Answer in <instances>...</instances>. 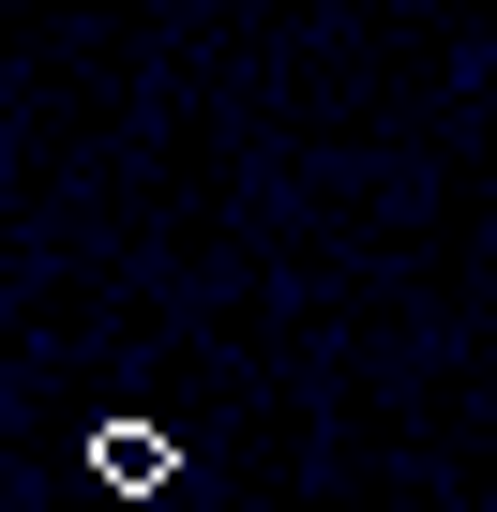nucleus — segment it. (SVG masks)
<instances>
[{
  "mask_svg": "<svg viewBox=\"0 0 497 512\" xmlns=\"http://www.w3.org/2000/svg\"><path fill=\"white\" fill-rule=\"evenodd\" d=\"M91 482H106V497H166L181 467H166V437H151V422H106V437H91Z\"/></svg>",
  "mask_w": 497,
  "mask_h": 512,
  "instance_id": "1",
  "label": "nucleus"
}]
</instances>
